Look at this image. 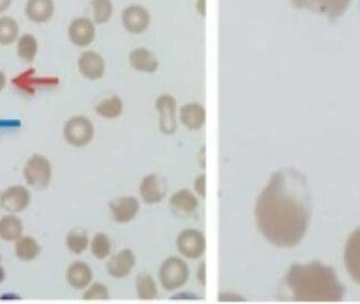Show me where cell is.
I'll return each mask as SVG.
<instances>
[{"instance_id":"1","label":"cell","mask_w":360,"mask_h":304,"mask_svg":"<svg viewBox=\"0 0 360 304\" xmlns=\"http://www.w3.org/2000/svg\"><path fill=\"white\" fill-rule=\"evenodd\" d=\"M311 214L307 176L294 168L273 174L255 205L257 228L276 247L299 245L307 234Z\"/></svg>"},{"instance_id":"2","label":"cell","mask_w":360,"mask_h":304,"mask_svg":"<svg viewBox=\"0 0 360 304\" xmlns=\"http://www.w3.org/2000/svg\"><path fill=\"white\" fill-rule=\"evenodd\" d=\"M282 294L283 299L294 301L338 302L345 296V286L332 267L311 261L307 265L295 263L288 269Z\"/></svg>"},{"instance_id":"3","label":"cell","mask_w":360,"mask_h":304,"mask_svg":"<svg viewBox=\"0 0 360 304\" xmlns=\"http://www.w3.org/2000/svg\"><path fill=\"white\" fill-rule=\"evenodd\" d=\"M23 177L32 189H48L52 178L51 163L44 155L31 156L23 168Z\"/></svg>"},{"instance_id":"4","label":"cell","mask_w":360,"mask_h":304,"mask_svg":"<svg viewBox=\"0 0 360 304\" xmlns=\"http://www.w3.org/2000/svg\"><path fill=\"white\" fill-rule=\"evenodd\" d=\"M352 0H292L296 9H305L330 21L338 20L349 7Z\"/></svg>"},{"instance_id":"5","label":"cell","mask_w":360,"mask_h":304,"mask_svg":"<svg viewBox=\"0 0 360 304\" xmlns=\"http://www.w3.org/2000/svg\"><path fill=\"white\" fill-rule=\"evenodd\" d=\"M63 135L68 144L71 146H86L94 137V127L88 118L82 115L73 116L65 124Z\"/></svg>"},{"instance_id":"6","label":"cell","mask_w":360,"mask_h":304,"mask_svg":"<svg viewBox=\"0 0 360 304\" xmlns=\"http://www.w3.org/2000/svg\"><path fill=\"white\" fill-rule=\"evenodd\" d=\"M187 263L177 257L166 259L160 269V279L166 290H176L187 282Z\"/></svg>"},{"instance_id":"7","label":"cell","mask_w":360,"mask_h":304,"mask_svg":"<svg viewBox=\"0 0 360 304\" xmlns=\"http://www.w3.org/2000/svg\"><path fill=\"white\" fill-rule=\"evenodd\" d=\"M155 106L160 113V131L164 134L172 135L177 129V102L170 94L160 96L155 102Z\"/></svg>"},{"instance_id":"8","label":"cell","mask_w":360,"mask_h":304,"mask_svg":"<svg viewBox=\"0 0 360 304\" xmlns=\"http://www.w3.org/2000/svg\"><path fill=\"white\" fill-rule=\"evenodd\" d=\"M178 251L188 259H198L206 251V239L202 232L186 229L177 238Z\"/></svg>"},{"instance_id":"9","label":"cell","mask_w":360,"mask_h":304,"mask_svg":"<svg viewBox=\"0 0 360 304\" xmlns=\"http://www.w3.org/2000/svg\"><path fill=\"white\" fill-rule=\"evenodd\" d=\"M150 13L146 8L139 5H131L122 13V23L124 28L133 34H141L148 29L150 25Z\"/></svg>"},{"instance_id":"10","label":"cell","mask_w":360,"mask_h":304,"mask_svg":"<svg viewBox=\"0 0 360 304\" xmlns=\"http://www.w3.org/2000/svg\"><path fill=\"white\" fill-rule=\"evenodd\" d=\"M70 42L79 48L90 46L96 36V25L91 19L80 17L70 23L68 28Z\"/></svg>"},{"instance_id":"11","label":"cell","mask_w":360,"mask_h":304,"mask_svg":"<svg viewBox=\"0 0 360 304\" xmlns=\"http://www.w3.org/2000/svg\"><path fill=\"white\" fill-rule=\"evenodd\" d=\"M30 201V191L25 186H11L1 194V207L11 214L23 212L28 208Z\"/></svg>"},{"instance_id":"12","label":"cell","mask_w":360,"mask_h":304,"mask_svg":"<svg viewBox=\"0 0 360 304\" xmlns=\"http://www.w3.org/2000/svg\"><path fill=\"white\" fill-rule=\"evenodd\" d=\"M141 195L147 204H158L167 195L168 186L165 178L158 174H150L141 184Z\"/></svg>"},{"instance_id":"13","label":"cell","mask_w":360,"mask_h":304,"mask_svg":"<svg viewBox=\"0 0 360 304\" xmlns=\"http://www.w3.org/2000/svg\"><path fill=\"white\" fill-rule=\"evenodd\" d=\"M79 71L88 80L96 81L103 77L105 72V61L98 52L85 51L77 60Z\"/></svg>"},{"instance_id":"14","label":"cell","mask_w":360,"mask_h":304,"mask_svg":"<svg viewBox=\"0 0 360 304\" xmlns=\"http://www.w3.org/2000/svg\"><path fill=\"white\" fill-rule=\"evenodd\" d=\"M344 261L349 276L354 281L360 284V227H358L347 239Z\"/></svg>"},{"instance_id":"15","label":"cell","mask_w":360,"mask_h":304,"mask_svg":"<svg viewBox=\"0 0 360 304\" xmlns=\"http://www.w3.org/2000/svg\"><path fill=\"white\" fill-rule=\"evenodd\" d=\"M56 5L53 0H27L25 15L34 23H46L53 18Z\"/></svg>"},{"instance_id":"16","label":"cell","mask_w":360,"mask_h":304,"mask_svg":"<svg viewBox=\"0 0 360 304\" xmlns=\"http://www.w3.org/2000/svg\"><path fill=\"white\" fill-rule=\"evenodd\" d=\"M110 208L115 222L125 224L134 220L139 210V203L135 197L123 196L111 201Z\"/></svg>"},{"instance_id":"17","label":"cell","mask_w":360,"mask_h":304,"mask_svg":"<svg viewBox=\"0 0 360 304\" xmlns=\"http://www.w3.org/2000/svg\"><path fill=\"white\" fill-rule=\"evenodd\" d=\"M135 266V255L129 249H124L121 253L112 257L108 262V274L114 278L121 279L129 276Z\"/></svg>"},{"instance_id":"18","label":"cell","mask_w":360,"mask_h":304,"mask_svg":"<svg viewBox=\"0 0 360 304\" xmlns=\"http://www.w3.org/2000/svg\"><path fill=\"white\" fill-rule=\"evenodd\" d=\"M129 63L139 72L153 73L158 71L160 62L150 50L137 48L129 54Z\"/></svg>"},{"instance_id":"19","label":"cell","mask_w":360,"mask_h":304,"mask_svg":"<svg viewBox=\"0 0 360 304\" xmlns=\"http://www.w3.org/2000/svg\"><path fill=\"white\" fill-rule=\"evenodd\" d=\"M65 277L70 286L75 289L82 290L92 281L93 274L86 263L77 261L68 268Z\"/></svg>"},{"instance_id":"20","label":"cell","mask_w":360,"mask_h":304,"mask_svg":"<svg viewBox=\"0 0 360 304\" xmlns=\"http://www.w3.org/2000/svg\"><path fill=\"white\" fill-rule=\"evenodd\" d=\"M170 208L177 216H188L198 208V201L191 191L183 189L174 194L173 197L170 198Z\"/></svg>"},{"instance_id":"21","label":"cell","mask_w":360,"mask_h":304,"mask_svg":"<svg viewBox=\"0 0 360 304\" xmlns=\"http://www.w3.org/2000/svg\"><path fill=\"white\" fill-rule=\"evenodd\" d=\"M180 121L189 129H199L206 122L205 108L198 103H188L180 110Z\"/></svg>"},{"instance_id":"22","label":"cell","mask_w":360,"mask_h":304,"mask_svg":"<svg viewBox=\"0 0 360 304\" xmlns=\"http://www.w3.org/2000/svg\"><path fill=\"white\" fill-rule=\"evenodd\" d=\"M41 253V248L38 241L31 236H21L15 240V255L19 260L29 262L38 258Z\"/></svg>"},{"instance_id":"23","label":"cell","mask_w":360,"mask_h":304,"mask_svg":"<svg viewBox=\"0 0 360 304\" xmlns=\"http://www.w3.org/2000/svg\"><path fill=\"white\" fill-rule=\"evenodd\" d=\"M22 232V222L15 215H7L0 220V238L5 241H15Z\"/></svg>"},{"instance_id":"24","label":"cell","mask_w":360,"mask_h":304,"mask_svg":"<svg viewBox=\"0 0 360 304\" xmlns=\"http://www.w3.org/2000/svg\"><path fill=\"white\" fill-rule=\"evenodd\" d=\"M39 44L36 37L31 34H25L19 37L17 44L18 57L27 63H31L38 54Z\"/></svg>"},{"instance_id":"25","label":"cell","mask_w":360,"mask_h":304,"mask_svg":"<svg viewBox=\"0 0 360 304\" xmlns=\"http://www.w3.org/2000/svg\"><path fill=\"white\" fill-rule=\"evenodd\" d=\"M19 39V25L8 15L0 17V46H11Z\"/></svg>"},{"instance_id":"26","label":"cell","mask_w":360,"mask_h":304,"mask_svg":"<svg viewBox=\"0 0 360 304\" xmlns=\"http://www.w3.org/2000/svg\"><path fill=\"white\" fill-rule=\"evenodd\" d=\"M96 113L105 119H115L123 112V102L119 96H112L98 103L96 108Z\"/></svg>"},{"instance_id":"27","label":"cell","mask_w":360,"mask_h":304,"mask_svg":"<svg viewBox=\"0 0 360 304\" xmlns=\"http://www.w3.org/2000/svg\"><path fill=\"white\" fill-rule=\"evenodd\" d=\"M91 7H92L94 23L103 25L111 20L113 15V4L111 0H92Z\"/></svg>"},{"instance_id":"28","label":"cell","mask_w":360,"mask_h":304,"mask_svg":"<svg viewBox=\"0 0 360 304\" xmlns=\"http://www.w3.org/2000/svg\"><path fill=\"white\" fill-rule=\"evenodd\" d=\"M67 247L71 253L80 255L86 251L89 246V236L83 229H73L68 234L65 239Z\"/></svg>"},{"instance_id":"29","label":"cell","mask_w":360,"mask_h":304,"mask_svg":"<svg viewBox=\"0 0 360 304\" xmlns=\"http://www.w3.org/2000/svg\"><path fill=\"white\" fill-rule=\"evenodd\" d=\"M136 289L139 299L153 300L158 297V288L152 277L146 274H141L137 277Z\"/></svg>"},{"instance_id":"30","label":"cell","mask_w":360,"mask_h":304,"mask_svg":"<svg viewBox=\"0 0 360 304\" xmlns=\"http://www.w3.org/2000/svg\"><path fill=\"white\" fill-rule=\"evenodd\" d=\"M91 251L98 259H105L111 251V241L105 234H96L91 243Z\"/></svg>"},{"instance_id":"31","label":"cell","mask_w":360,"mask_h":304,"mask_svg":"<svg viewBox=\"0 0 360 304\" xmlns=\"http://www.w3.org/2000/svg\"><path fill=\"white\" fill-rule=\"evenodd\" d=\"M83 299L86 301H92V300H108L110 294L108 289L104 284H94L89 288L88 291L85 292Z\"/></svg>"},{"instance_id":"32","label":"cell","mask_w":360,"mask_h":304,"mask_svg":"<svg viewBox=\"0 0 360 304\" xmlns=\"http://www.w3.org/2000/svg\"><path fill=\"white\" fill-rule=\"evenodd\" d=\"M195 189L201 197L206 196V175L199 176L195 182Z\"/></svg>"},{"instance_id":"33","label":"cell","mask_w":360,"mask_h":304,"mask_svg":"<svg viewBox=\"0 0 360 304\" xmlns=\"http://www.w3.org/2000/svg\"><path fill=\"white\" fill-rule=\"evenodd\" d=\"M219 301H220V302H245V298L240 297V296H238V294L230 293V292H226V293L219 294Z\"/></svg>"},{"instance_id":"34","label":"cell","mask_w":360,"mask_h":304,"mask_svg":"<svg viewBox=\"0 0 360 304\" xmlns=\"http://www.w3.org/2000/svg\"><path fill=\"white\" fill-rule=\"evenodd\" d=\"M172 300H198L200 298L198 296H195L193 293H189V292H183V293L176 294L173 297L170 298Z\"/></svg>"},{"instance_id":"35","label":"cell","mask_w":360,"mask_h":304,"mask_svg":"<svg viewBox=\"0 0 360 304\" xmlns=\"http://www.w3.org/2000/svg\"><path fill=\"white\" fill-rule=\"evenodd\" d=\"M197 278L202 286L206 284V263H201L200 268L198 269V272H197Z\"/></svg>"},{"instance_id":"36","label":"cell","mask_w":360,"mask_h":304,"mask_svg":"<svg viewBox=\"0 0 360 304\" xmlns=\"http://www.w3.org/2000/svg\"><path fill=\"white\" fill-rule=\"evenodd\" d=\"M195 9L202 17L206 15V0H197L195 1Z\"/></svg>"},{"instance_id":"37","label":"cell","mask_w":360,"mask_h":304,"mask_svg":"<svg viewBox=\"0 0 360 304\" xmlns=\"http://www.w3.org/2000/svg\"><path fill=\"white\" fill-rule=\"evenodd\" d=\"M13 0H0V13H5L11 7Z\"/></svg>"},{"instance_id":"38","label":"cell","mask_w":360,"mask_h":304,"mask_svg":"<svg viewBox=\"0 0 360 304\" xmlns=\"http://www.w3.org/2000/svg\"><path fill=\"white\" fill-rule=\"evenodd\" d=\"M6 83H7V77L3 71H0V92L5 89Z\"/></svg>"},{"instance_id":"39","label":"cell","mask_w":360,"mask_h":304,"mask_svg":"<svg viewBox=\"0 0 360 304\" xmlns=\"http://www.w3.org/2000/svg\"><path fill=\"white\" fill-rule=\"evenodd\" d=\"M205 147H202V150H201V166H202L203 168H205V166H206V158H205Z\"/></svg>"},{"instance_id":"40","label":"cell","mask_w":360,"mask_h":304,"mask_svg":"<svg viewBox=\"0 0 360 304\" xmlns=\"http://www.w3.org/2000/svg\"><path fill=\"white\" fill-rule=\"evenodd\" d=\"M6 279L5 269L0 266V284H3L4 280Z\"/></svg>"},{"instance_id":"41","label":"cell","mask_w":360,"mask_h":304,"mask_svg":"<svg viewBox=\"0 0 360 304\" xmlns=\"http://www.w3.org/2000/svg\"><path fill=\"white\" fill-rule=\"evenodd\" d=\"M0 207H1V193H0Z\"/></svg>"},{"instance_id":"42","label":"cell","mask_w":360,"mask_h":304,"mask_svg":"<svg viewBox=\"0 0 360 304\" xmlns=\"http://www.w3.org/2000/svg\"><path fill=\"white\" fill-rule=\"evenodd\" d=\"M0 260H1V255H0Z\"/></svg>"}]
</instances>
